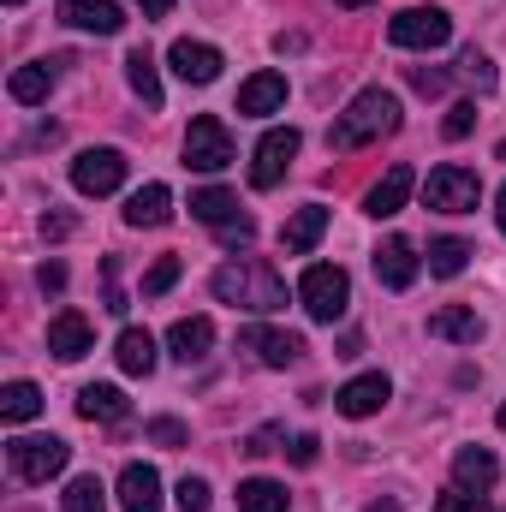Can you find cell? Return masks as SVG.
<instances>
[{
  "mask_svg": "<svg viewBox=\"0 0 506 512\" xmlns=\"http://www.w3.org/2000/svg\"><path fill=\"white\" fill-rule=\"evenodd\" d=\"M209 292H215L221 304H233V310H256V316H274V310L286 304V280H280L268 262H256V256L215 268Z\"/></svg>",
  "mask_w": 506,
  "mask_h": 512,
  "instance_id": "obj_1",
  "label": "cell"
},
{
  "mask_svg": "<svg viewBox=\"0 0 506 512\" xmlns=\"http://www.w3.org/2000/svg\"><path fill=\"white\" fill-rule=\"evenodd\" d=\"M459 72L477 84V90H495V66H489V54H477V48H465L459 54Z\"/></svg>",
  "mask_w": 506,
  "mask_h": 512,
  "instance_id": "obj_33",
  "label": "cell"
},
{
  "mask_svg": "<svg viewBox=\"0 0 506 512\" xmlns=\"http://www.w3.org/2000/svg\"><path fill=\"white\" fill-rule=\"evenodd\" d=\"M120 512H161V477H155V465H126L120 471Z\"/></svg>",
  "mask_w": 506,
  "mask_h": 512,
  "instance_id": "obj_21",
  "label": "cell"
},
{
  "mask_svg": "<svg viewBox=\"0 0 506 512\" xmlns=\"http://www.w3.org/2000/svg\"><path fill=\"white\" fill-rule=\"evenodd\" d=\"M60 66V60H54ZM54 66L48 60H36V66H18L12 78H6V90H12V102H24V108H36V102H48V90H54Z\"/></svg>",
  "mask_w": 506,
  "mask_h": 512,
  "instance_id": "obj_25",
  "label": "cell"
},
{
  "mask_svg": "<svg viewBox=\"0 0 506 512\" xmlns=\"http://www.w3.org/2000/svg\"><path fill=\"white\" fill-rule=\"evenodd\" d=\"M417 191V173L399 161V167H387L376 185H370V197H364V215H376V221H393L399 209H405V197Z\"/></svg>",
  "mask_w": 506,
  "mask_h": 512,
  "instance_id": "obj_14",
  "label": "cell"
},
{
  "mask_svg": "<svg viewBox=\"0 0 506 512\" xmlns=\"http://www.w3.org/2000/svg\"><path fill=\"white\" fill-rule=\"evenodd\" d=\"M429 334L447 340V346H477V340H483V316L465 310V304H447V310L429 316Z\"/></svg>",
  "mask_w": 506,
  "mask_h": 512,
  "instance_id": "obj_22",
  "label": "cell"
},
{
  "mask_svg": "<svg viewBox=\"0 0 506 512\" xmlns=\"http://www.w3.org/2000/svg\"><path fill=\"white\" fill-rule=\"evenodd\" d=\"M286 507H292V495L280 483H268V477L239 483V512H286Z\"/></svg>",
  "mask_w": 506,
  "mask_h": 512,
  "instance_id": "obj_30",
  "label": "cell"
},
{
  "mask_svg": "<svg viewBox=\"0 0 506 512\" xmlns=\"http://www.w3.org/2000/svg\"><path fill=\"white\" fill-rule=\"evenodd\" d=\"M60 501H66V512H108V489L96 477H72Z\"/></svg>",
  "mask_w": 506,
  "mask_h": 512,
  "instance_id": "obj_32",
  "label": "cell"
},
{
  "mask_svg": "<svg viewBox=\"0 0 506 512\" xmlns=\"http://www.w3.org/2000/svg\"><path fill=\"white\" fill-rule=\"evenodd\" d=\"M173 280H179V256H161V262H155V268L143 274V298H161V292H167Z\"/></svg>",
  "mask_w": 506,
  "mask_h": 512,
  "instance_id": "obj_34",
  "label": "cell"
},
{
  "mask_svg": "<svg viewBox=\"0 0 506 512\" xmlns=\"http://www.w3.org/2000/svg\"><path fill=\"white\" fill-rule=\"evenodd\" d=\"M126 84L143 96V108H161V72H155L149 48H131L126 54Z\"/></svg>",
  "mask_w": 506,
  "mask_h": 512,
  "instance_id": "obj_27",
  "label": "cell"
},
{
  "mask_svg": "<svg viewBox=\"0 0 506 512\" xmlns=\"http://www.w3.org/2000/svg\"><path fill=\"white\" fill-rule=\"evenodd\" d=\"M191 215H197V221H209V227H227V221H239V197H233V191H221V185L191 191Z\"/></svg>",
  "mask_w": 506,
  "mask_h": 512,
  "instance_id": "obj_28",
  "label": "cell"
},
{
  "mask_svg": "<svg viewBox=\"0 0 506 512\" xmlns=\"http://www.w3.org/2000/svg\"><path fill=\"white\" fill-rule=\"evenodd\" d=\"M286 108V78L280 72H256L239 84V114H251V120H268V114H280Z\"/></svg>",
  "mask_w": 506,
  "mask_h": 512,
  "instance_id": "obj_19",
  "label": "cell"
},
{
  "mask_svg": "<svg viewBox=\"0 0 506 512\" xmlns=\"http://www.w3.org/2000/svg\"><path fill=\"white\" fill-rule=\"evenodd\" d=\"M340 6H370V0H340Z\"/></svg>",
  "mask_w": 506,
  "mask_h": 512,
  "instance_id": "obj_47",
  "label": "cell"
},
{
  "mask_svg": "<svg viewBox=\"0 0 506 512\" xmlns=\"http://www.w3.org/2000/svg\"><path fill=\"white\" fill-rule=\"evenodd\" d=\"M239 346L256 352L268 370H286V364H298V358H304V340H298V334H280V328H245V334H239Z\"/></svg>",
  "mask_w": 506,
  "mask_h": 512,
  "instance_id": "obj_16",
  "label": "cell"
},
{
  "mask_svg": "<svg viewBox=\"0 0 506 512\" xmlns=\"http://www.w3.org/2000/svg\"><path fill=\"white\" fill-rule=\"evenodd\" d=\"M280 441H286V429H274V423H268V429H256L251 441H245V453H256V459H262V453H274Z\"/></svg>",
  "mask_w": 506,
  "mask_h": 512,
  "instance_id": "obj_40",
  "label": "cell"
},
{
  "mask_svg": "<svg viewBox=\"0 0 506 512\" xmlns=\"http://www.w3.org/2000/svg\"><path fill=\"white\" fill-rule=\"evenodd\" d=\"M137 6H143V18H167L173 12V0H137Z\"/></svg>",
  "mask_w": 506,
  "mask_h": 512,
  "instance_id": "obj_45",
  "label": "cell"
},
{
  "mask_svg": "<svg viewBox=\"0 0 506 512\" xmlns=\"http://www.w3.org/2000/svg\"><path fill=\"white\" fill-rule=\"evenodd\" d=\"M36 280H42V292H60V286H66V268H60V262H42Z\"/></svg>",
  "mask_w": 506,
  "mask_h": 512,
  "instance_id": "obj_44",
  "label": "cell"
},
{
  "mask_svg": "<svg viewBox=\"0 0 506 512\" xmlns=\"http://www.w3.org/2000/svg\"><path fill=\"white\" fill-rule=\"evenodd\" d=\"M423 197H429V209H441V215H471V209L483 203V179H477L471 167L447 161V167H435V173H429Z\"/></svg>",
  "mask_w": 506,
  "mask_h": 512,
  "instance_id": "obj_5",
  "label": "cell"
},
{
  "mask_svg": "<svg viewBox=\"0 0 506 512\" xmlns=\"http://www.w3.org/2000/svg\"><path fill=\"white\" fill-rule=\"evenodd\" d=\"M298 304L310 310V322H340L346 304H352V280L340 262H310L298 274Z\"/></svg>",
  "mask_w": 506,
  "mask_h": 512,
  "instance_id": "obj_3",
  "label": "cell"
},
{
  "mask_svg": "<svg viewBox=\"0 0 506 512\" xmlns=\"http://www.w3.org/2000/svg\"><path fill=\"white\" fill-rule=\"evenodd\" d=\"M114 358H120L126 376H149V370H155V340H149L143 328H126V334L114 340Z\"/></svg>",
  "mask_w": 506,
  "mask_h": 512,
  "instance_id": "obj_26",
  "label": "cell"
},
{
  "mask_svg": "<svg viewBox=\"0 0 506 512\" xmlns=\"http://www.w3.org/2000/svg\"><path fill=\"white\" fill-rule=\"evenodd\" d=\"M387 131H399V96L393 90H358L346 102V114L334 120V131H328V149H364Z\"/></svg>",
  "mask_w": 506,
  "mask_h": 512,
  "instance_id": "obj_2",
  "label": "cell"
},
{
  "mask_svg": "<svg viewBox=\"0 0 506 512\" xmlns=\"http://www.w3.org/2000/svg\"><path fill=\"white\" fill-rule=\"evenodd\" d=\"M322 233H328V209L310 203V209H298V215L280 227V251L286 256H310L316 245H322Z\"/></svg>",
  "mask_w": 506,
  "mask_h": 512,
  "instance_id": "obj_20",
  "label": "cell"
},
{
  "mask_svg": "<svg viewBox=\"0 0 506 512\" xmlns=\"http://www.w3.org/2000/svg\"><path fill=\"white\" fill-rule=\"evenodd\" d=\"M471 126H477V102H459V108H447V137L459 143V137H471Z\"/></svg>",
  "mask_w": 506,
  "mask_h": 512,
  "instance_id": "obj_37",
  "label": "cell"
},
{
  "mask_svg": "<svg viewBox=\"0 0 506 512\" xmlns=\"http://www.w3.org/2000/svg\"><path fill=\"white\" fill-rule=\"evenodd\" d=\"M173 495H179V512H209V483L203 477H185Z\"/></svg>",
  "mask_w": 506,
  "mask_h": 512,
  "instance_id": "obj_36",
  "label": "cell"
},
{
  "mask_svg": "<svg viewBox=\"0 0 506 512\" xmlns=\"http://www.w3.org/2000/svg\"><path fill=\"white\" fill-rule=\"evenodd\" d=\"M215 233H221V245H251L256 221H251V215H239V221H227V227H215Z\"/></svg>",
  "mask_w": 506,
  "mask_h": 512,
  "instance_id": "obj_39",
  "label": "cell"
},
{
  "mask_svg": "<svg viewBox=\"0 0 506 512\" xmlns=\"http://www.w3.org/2000/svg\"><path fill=\"white\" fill-rule=\"evenodd\" d=\"M417 268H423V256L411 239H381L376 245V280L387 292H405L411 280H417Z\"/></svg>",
  "mask_w": 506,
  "mask_h": 512,
  "instance_id": "obj_13",
  "label": "cell"
},
{
  "mask_svg": "<svg viewBox=\"0 0 506 512\" xmlns=\"http://www.w3.org/2000/svg\"><path fill=\"white\" fill-rule=\"evenodd\" d=\"M435 512H489V501H483V495L453 489V495H441V501H435Z\"/></svg>",
  "mask_w": 506,
  "mask_h": 512,
  "instance_id": "obj_38",
  "label": "cell"
},
{
  "mask_svg": "<svg viewBox=\"0 0 506 512\" xmlns=\"http://www.w3.org/2000/svg\"><path fill=\"white\" fill-rule=\"evenodd\" d=\"M185 167L191 173H221V167H233V137L227 126L215 120V114H197L191 131H185Z\"/></svg>",
  "mask_w": 506,
  "mask_h": 512,
  "instance_id": "obj_7",
  "label": "cell"
},
{
  "mask_svg": "<svg viewBox=\"0 0 506 512\" xmlns=\"http://www.w3.org/2000/svg\"><path fill=\"white\" fill-rule=\"evenodd\" d=\"M286 453H292V465H316V453H322V441H316V435H298V441H292Z\"/></svg>",
  "mask_w": 506,
  "mask_h": 512,
  "instance_id": "obj_42",
  "label": "cell"
},
{
  "mask_svg": "<svg viewBox=\"0 0 506 512\" xmlns=\"http://www.w3.org/2000/svg\"><path fill=\"white\" fill-rule=\"evenodd\" d=\"M72 233V215H42V239H66Z\"/></svg>",
  "mask_w": 506,
  "mask_h": 512,
  "instance_id": "obj_43",
  "label": "cell"
},
{
  "mask_svg": "<svg viewBox=\"0 0 506 512\" xmlns=\"http://www.w3.org/2000/svg\"><path fill=\"white\" fill-rule=\"evenodd\" d=\"M501 429H506V405H501Z\"/></svg>",
  "mask_w": 506,
  "mask_h": 512,
  "instance_id": "obj_48",
  "label": "cell"
},
{
  "mask_svg": "<svg viewBox=\"0 0 506 512\" xmlns=\"http://www.w3.org/2000/svg\"><path fill=\"white\" fill-rule=\"evenodd\" d=\"M78 417H84V423H126L131 399L120 393V387H108V382H90L84 393H78Z\"/></svg>",
  "mask_w": 506,
  "mask_h": 512,
  "instance_id": "obj_23",
  "label": "cell"
},
{
  "mask_svg": "<svg viewBox=\"0 0 506 512\" xmlns=\"http://www.w3.org/2000/svg\"><path fill=\"white\" fill-rule=\"evenodd\" d=\"M48 352H54L60 364H78V358H90V352H96V328H90V316H78V310H60V316L48 322Z\"/></svg>",
  "mask_w": 506,
  "mask_h": 512,
  "instance_id": "obj_11",
  "label": "cell"
},
{
  "mask_svg": "<svg viewBox=\"0 0 506 512\" xmlns=\"http://www.w3.org/2000/svg\"><path fill=\"white\" fill-rule=\"evenodd\" d=\"M173 221V191L167 185H143L126 197V227H167Z\"/></svg>",
  "mask_w": 506,
  "mask_h": 512,
  "instance_id": "obj_24",
  "label": "cell"
},
{
  "mask_svg": "<svg viewBox=\"0 0 506 512\" xmlns=\"http://www.w3.org/2000/svg\"><path fill=\"white\" fill-rule=\"evenodd\" d=\"M411 84H417L423 96H441V90H447V72H429V66H411Z\"/></svg>",
  "mask_w": 506,
  "mask_h": 512,
  "instance_id": "obj_41",
  "label": "cell"
},
{
  "mask_svg": "<svg viewBox=\"0 0 506 512\" xmlns=\"http://www.w3.org/2000/svg\"><path fill=\"white\" fill-rule=\"evenodd\" d=\"M387 42H393V48H411V54L447 48V42H453V18H447L441 6H405V12L387 24Z\"/></svg>",
  "mask_w": 506,
  "mask_h": 512,
  "instance_id": "obj_4",
  "label": "cell"
},
{
  "mask_svg": "<svg viewBox=\"0 0 506 512\" xmlns=\"http://www.w3.org/2000/svg\"><path fill=\"white\" fill-rule=\"evenodd\" d=\"M393 399V382L381 376V370H370V376H352V382L334 393V405H340V417H376L381 405Z\"/></svg>",
  "mask_w": 506,
  "mask_h": 512,
  "instance_id": "obj_15",
  "label": "cell"
},
{
  "mask_svg": "<svg viewBox=\"0 0 506 512\" xmlns=\"http://www.w3.org/2000/svg\"><path fill=\"white\" fill-rule=\"evenodd\" d=\"M143 435H149V441H155V447H185V441H191V435H185V423H179V417H155V423H149V429H143Z\"/></svg>",
  "mask_w": 506,
  "mask_h": 512,
  "instance_id": "obj_35",
  "label": "cell"
},
{
  "mask_svg": "<svg viewBox=\"0 0 506 512\" xmlns=\"http://www.w3.org/2000/svg\"><path fill=\"white\" fill-rule=\"evenodd\" d=\"M298 143H304L298 126H274L262 143H256V149H251V185H256V191H274V185L286 179V167L298 161Z\"/></svg>",
  "mask_w": 506,
  "mask_h": 512,
  "instance_id": "obj_8",
  "label": "cell"
},
{
  "mask_svg": "<svg viewBox=\"0 0 506 512\" xmlns=\"http://www.w3.org/2000/svg\"><path fill=\"white\" fill-rule=\"evenodd\" d=\"M72 185H78L84 197H114V191L126 185V155H120V149H84V155L72 161Z\"/></svg>",
  "mask_w": 506,
  "mask_h": 512,
  "instance_id": "obj_9",
  "label": "cell"
},
{
  "mask_svg": "<svg viewBox=\"0 0 506 512\" xmlns=\"http://www.w3.org/2000/svg\"><path fill=\"white\" fill-rule=\"evenodd\" d=\"M167 66H173L185 84H215L227 60H221V48H215V42H191V36H179V42L167 48Z\"/></svg>",
  "mask_w": 506,
  "mask_h": 512,
  "instance_id": "obj_10",
  "label": "cell"
},
{
  "mask_svg": "<svg viewBox=\"0 0 506 512\" xmlns=\"http://www.w3.org/2000/svg\"><path fill=\"white\" fill-rule=\"evenodd\" d=\"M495 477H501V465H495L489 447H459V453H453V489H465V495H489Z\"/></svg>",
  "mask_w": 506,
  "mask_h": 512,
  "instance_id": "obj_18",
  "label": "cell"
},
{
  "mask_svg": "<svg viewBox=\"0 0 506 512\" xmlns=\"http://www.w3.org/2000/svg\"><path fill=\"white\" fill-rule=\"evenodd\" d=\"M209 346H215V322H209V316H179V322L167 328V352H173L179 364H203Z\"/></svg>",
  "mask_w": 506,
  "mask_h": 512,
  "instance_id": "obj_17",
  "label": "cell"
},
{
  "mask_svg": "<svg viewBox=\"0 0 506 512\" xmlns=\"http://www.w3.org/2000/svg\"><path fill=\"white\" fill-rule=\"evenodd\" d=\"M60 24L90 30V36H120L126 30V12L114 0H60Z\"/></svg>",
  "mask_w": 506,
  "mask_h": 512,
  "instance_id": "obj_12",
  "label": "cell"
},
{
  "mask_svg": "<svg viewBox=\"0 0 506 512\" xmlns=\"http://www.w3.org/2000/svg\"><path fill=\"white\" fill-rule=\"evenodd\" d=\"M36 411H42V387L36 382H6L0 387V417H6V423H30Z\"/></svg>",
  "mask_w": 506,
  "mask_h": 512,
  "instance_id": "obj_29",
  "label": "cell"
},
{
  "mask_svg": "<svg viewBox=\"0 0 506 512\" xmlns=\"http://www.w3.org/2000/svg\"><path fill=\"white\" fill-rule=\"evenodd\" d=\"M495 221H501V233H506V185H501V197H495Z\"/></svg>",
  "mask_w": 506,
  "mask_h": 512,
  "instance_id": "obj_46",
  "label": "cell"
},
{
  "mask_svg": "<svg viewBox=\"0 0 506 512\" xmlns=\"http://www.w3.org/2000/svg\"><path fill=\"white\" fill-rule=\"evenodd\" d=\"M465 262H471V245L465 239H435L429 245V274H441V280L465 274Z\"/></svg>",
  "mask_w": 506,
  "mask_h": 512,
  "instance_id": "obj_31",
  "label": "cell"
},
{
  "mask_svg": "<svg viewBox=\"0 0 506 512\" xmlns=\"http://www.w3.org/2000/svg\"><path fill=\"white\" fill-rule=\"evenodd\" d=\"M6 6H24V0H6Z\"/></svg>",
  "mask_w": 506,
  "mask_h": 512,
  "instance_id": "obj_49",
  "label": "cell"
},
{
  "mask_svg": "<svg viewBox=\"0 0 506 512\" xmlns=\"http://www.w3.org/2000/svg\"><path fill=\"white\" fill-rule=\"evenodd\" d=\"M66 459H72V447L60 435H18L12 441V477L18 483H48L66 471Z\"/></svg>",
  "mask_w": 506,
  "mask_h": 512,
  "instance_id": "obj_6",
  "label": "cell"
}]
</instances>
